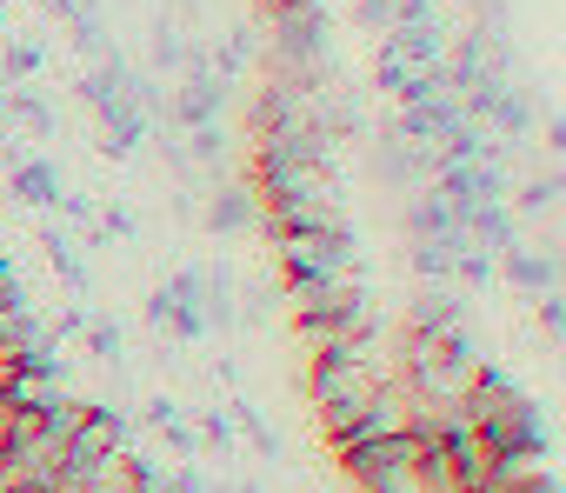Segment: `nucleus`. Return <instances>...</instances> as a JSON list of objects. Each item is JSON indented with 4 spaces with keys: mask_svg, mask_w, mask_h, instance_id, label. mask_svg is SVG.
Instances as JSON below:
<instances>
[{
    "mask_svg": "<svg viewBox=\"0 0 566 493\" xmlns=\"http://www.w3.org/2000/svg\"><path fill=\"white\" fill-rule=\"evenodd\" d=\"M427 433H387V440H367L354 453H340L347 480L360 493H420V460H427Z\"/></svg>",
    "mask_w": 566,
    "mask_h": 493,
    "instance_id": "obj_1",
    "label": "nucleus"
},
{
    "mask_svg": "<svg viewBox=\"0 0 566 493\" xmlns=\"http://www.w3.org/2000/svg\"><path fill=\"white\" fill-rule=\"evenodd\" d=\"M367 174L387 187V193H420L427 187V174H433V160L420 154V147H407L394 127H380V134H367Z\"/></svg>",
    "mask_w": 566,
    "mask_h": 493,
    "instance_id": "obj_2",
    "label": "nucleus"
},
{
    "mask_svg": "<svg viewBox=\"0 0 566 493\" xmlns=\"http://www.w3.org/2000/svg\"><path fill=\"white\" fill-rule=\"evenodd\" d=\"M493 268H500V281H506V287H520L526 301H533V294H559V227H553L539 246L513 240Z\"/></svg>",
    "mask_w": 566,
    "mask_h": 493,
    "instance_id": "obj_3",
    "label": "nucleus"
},
{
    "mask_svg": "<svg viewBox=\"0 0 566 493\" xmlns=\"http://www.w3.org/2000/svg\"><path fill=\"white\" fill-rule=\"evenodd\" d=\"M200 227H207L213 240H227V233H253V227H260V200H253V187H247V180H213V193L200 200Z\"/></svg>",
    "mask_w": 566,
    "mask_h": 493,
    "instance_id": "obj_4",
    "label": "nucleus"
},
{
    "mask_svg": "<svg viewBox=\"0 0 566 493\" xmlns=\"http://www.w3.org/2000/svg\"><path fill=\"white\" fill-rule=\"evenodd\" d=\"M400 327H420V334H453L467 327V294L453 281H420V294L407 301V321Z\"/></svg>",
    "mask_w": 566,
    "mask_h": 493,
    "instance_id": "obj_5",
    "label": "nucleus"
},
{
    "mask_svg": "<svg viewBox=\"0 0 566 493\" xmlns=\"http://www.w3.org/2000/svg\"><path fill=\"white\" fill-rule=\"evenodd\" d=\"M147 134H154V120H147L134 101H114V107H101V154H107V160H134Z\"/></svg>",
    "mask_w": 566,
    "mask_h": 493,
    "instance_id": "obj_6",
    "label": "nucleus"
},
{
    "mask_svg": "<svg viewBox=\"0 0 566 493\" xmlns=\"http://www.w3.org/2000/svg\"><path fill=\"white\" fill-rule=\"evenodd\" d=\"M400 227H407V240H447V233H460V213L433 187H420L400 200Z\"/></svg>",
    "mask_w": 566,
    "mask_h": 493,
    "instance_id": "obj_7",
    "label": "nucleus"
},
{
    "mask_svg": "<svg viewBox=\"0 0 566 493\" xmlns=\"http://www.w3.org/2000/svg\"><path fill=\"white\" fill-rule=\"evenodd\" d=\"M0 127H21L28 140H54V107H48V94L41 87H8L0 94Z\"/></svg>",
    "mask_w": 566,
    "mask_h": 493,
    "instance_id": "obj_8",
    "label": "nucleus"
},
{
    "mask_svg": "<svg viewBox=\"0 0 566 493\" xmlns=\"http://www.w3.org/2000/svg\"><path fill=\"white\" fill-rule=\"evenodd\" d=\"M41 246H48V268L67 281V294H74V301H87V294H94V274H87L81 240H74L67 227H41Z\"/></svg>",
    "mask_w": 566,
    "mask_h": 493,
    "instance_id": "obj_9",
    "label": "nucleus"
},
{
    "mask_svg": "<svg viewBox=\"0 0 566 493\" xmlns=\"http://www.w3.org/2000/svg\"><path fill=\"white\" fill-rule=\"evenodd\" d=\"M559 193H566L559 160H546V174H533V180L513 193V213H520V220H546V233H553V227H559Z\"/></svg>",
    "mask_w": 566,
    "mask_h": 493,
    "instance_id": "obj_10",
    "label": "nucleus"
},
{
    "mask_svg": "<svg viewBox=\"0 0 566 493\" xmlns=\"http://www.w3.org/2000/svg\"><path fill=\"white\" fill-rule=\"evenodd\" d=\"M8 193H14L21 207H54V200H61V167L28 154L21 167H8Z\"/></svg>",
    "mask_w": 566,
    "mask_h": 493,
    "instance_id": "obj_11",
    "label": "nucleus"
},
{
    "mask_svg": "<svg viewBox=\"0 0 566 493\" xmlns=\"http://www.w3.org/2000/svg\"><path fill=\"white\" fill-rule=\"evenodd\" d=\"M467 246V233H447V240H407V268L420 281H453V254Z\"/></svg>",
    "mask_w": 566,
    "mask_h": 493,
    "instance_id": "obj_12",
    "label": "nucleus"
},
{
    "mask_svg": "<svg viewBox=\"0 0 566 493\" xmlns=\"http://www.w3.org/2000/svg\"><path fill=\"white\" fill-rule=\"evenodd\" d=\"M147 34H154V41H147V74H180V61H187V34H180V21H174V14H154Z\"/></svg>",
    "mask_w": 566,
    "mask_h": 493,
    "instance_id": "obj_13",
    "label": "nucleus"
},
{
    "mask_svg": "<svg viewBox=\"0 0 566 493\" xmlns=\"http://www.w3.org/2000/svg\"><path fill=\"white\" fill-rule=\"evenodd\" d=\"M227 420H233V433H247V447H253L260 460H280V433H273V427L260 420V407H253V400H240V394H233Z\"/></svg>",
    "mask_w": 566,
    "mask_h": 493,
    "instance_id": "obj_14",
    "label": "nucleus"
},
{
    "mask_svg": "<svg viewBox=\"0 0 566 493\" xmlns=\"http://www.w3.org/2000/svg\"><path fill=\"white\" fill-rule=\"evenodd\" d=\"M273 301H280L273 281H247V287L233 294V327H253V334H260V327L273 321Z\"/></svg>",
    "mask_w": 566,
    "mask_h": 493,
    "instance_id": "obj_15",
    "label": "nucleus"
},
{
    "mask_svg": "<svg viewBox=\"0 0 566 493\" xmlns=\"http://www.w3.org/2000/svg\"><path fill=\"white\" fill-rule=\"evenodd\" d=\"M41 41H8V48H0V87H28L34 74H41Z\"/></svg>",
    "mask_w": 566,
    "mask_h": 493,
    "instance_id": "obj_16",
    "label": "nucleus"
},
{
    "mask_svg": "<svg viewBox=\"0 0 566 493\" xmlns=\"http://www.w3.org/2000/svg\"><path fill=\"white\" fill-rule=\"evenodd\" d=\"M493 281H500L493 254H480V246H460V254H453V287H460V294H486Z\"/></svg>",
    "mask_w": 566,
    "mask_h": 493,
    "instance_id": "obj_17",
    "label": "nucleus"
},
{
    "mask_svg": "<svg viewBox=\"0 0 566 493\" xmlns=\"http://www.w3.org/2000/svg\"><path fill=\"white\" fill-rule=\"evenodd\" d=\"M81 340H87V360L120 367V327H114V321H87V327H81Z\"/></svg>",
    "mask_w": 566,
    "mask_h": 493,
    "instance_id": "obj_18",
    "label": "nucleus"
},
{
    "mask_svg": "<svg viewBox=\"0 0 566 493\" xmlns=\"http://www.w3.org/2000/svg\"><path fill=\"white\" fill-rule=\"evenodd\" d=\"M74 48H81L87 61H107V54H114V41H107V21H101V14H81V21H74Z\"/></svg>",
    "mask_w": 566,
    "mask_h": 493,
    "instance_id": "obj_19",
    "label": "nucleus"
},
{
    "mask_svg": "<svg viewBox=\"0 0 566 493\" xmlns=\"http://www.w3.org/2000/svg\"><path fill=\"white\" fill-rule=\"evenodd\" d=\"M394 21H400L394 0H354V28L360 34H394Z\"/></svg>",
    "mask_w": 566,
    "mask_h": 493,
    "instance_id": "obj_20",
    "label": "nucleus"
},
{
    "mask_svg": "<svg viewBox=\"0 0 566 493\" xmlns=\"http://www.w3.org/2000/svg\"><path fill=\"white\" fill-rule=\"evenodd\" d=\"M101 233H107V240H140V213H134L127 200H107V207H101Z\"/></svg>",
    "mask_w": 566,
    "mask_h": 493,
    "instance_id": "obj_21",
    "label": "nucleus"
},
{
    "mask_svg": "<svg viewBox=\"0 0 566 493\" xmlns=\"http://www.w3.org/2000/svg\"><path fill=\"white\" fill-rule=\"evenodd\" d=\"M167 327H174V340H180V347H200V340H207V314H200V307H174V314H167Z\"/></svg>",
    "mask_w": 566,
    "mask_h": 493,
    "instance_id": "obj_22",
    "label": "nucleus"
},
{
    "mask_svg": "<svg viewBox=\"0 0 566 493\" xmlns=\"http://www.w3.org/2000/svg\"><path fill=\"white\" fill-rule=\"evenodd\" d=\"M200 440L220 447V460L233 453V420H227V407H207V413H200Z\"/></svg>",
    "mask_w": 566,
    "mask_h": 493,
    "instance_id": "obj_23",
    "label": "nucleus"
},
{
    "mask_svg": "<svg viewBox=\"0 0 566 493\" xmlns=\"http://www.w3.org/2000/svg\"><path fill=\"white\" fill-rule=\"evenodd\" d=\"M54 207H61V213L74 220V227H94V220H101V207H94L87 193H67V187H61V200H54Z\"/></svg>",
    "mask_w": 566,
    "mask_h": 493,
    "instance_id": "obj_24",
    "label": "nucleus"
},
{
    "mask_svg": "<svg viewBox=\"0 0 566 493\" xmlns=\"http://www.w3.org/2000/svg\"><path fill=\"white\" fill-rule=\"evenodd\" d=\"M160 433H167V447H174V453H180V460H200V433H193V427H187V420H167V427H160Z\"/></svg>",
    "mask_w": 566,
    "mask_h": 493,
    "instance_id": "obj_25",
    "label": "nucleus"
},
{
    "mask_svg": "<svg viewBox=\"0 0 566 493\" xmlns=\"http://www.w3.org/2000/svg\"><path fill=\"white\" fill-rule=\"evenodd\" d=\"M533 307H539V327H546L553 347H559V294H533Z\"/></svg>",
    "mask_w": 566,
    "mask_h": 493,
    "instance_id": "obj_26",
    "label": "nucleus"
},
{
    "mask_svg": "<svg viewBox=\"0 0 566 493\" xmlns=\"http://www.w3.org/2000/svg\"><path fill=\"white\" fill-rule=\"evenodd\" d=\"M167 420H180V407H174V400H167V394H154V400H147V427H154V433H160V427H167Z\"/></svg>",
    "mask_w": 566,
    "mask_h": 493,
    "instance_id": "obj_27",
    "label": "nucleus"
},
{
    "mask_svg": "<svg viewBox=\"0 0 566 493\" xmlns=\"http://www.w3.org/2000/svg\"><path fill=\"white\" fill-rule=\"evenodd\" d=\"M140 314H147V321H154V327H167V314H174V301H167V294H160V287H154V294H147V301H140Z\"/></svg>",
    "mask_w": 566,
    "mask_h": 493,
    "instance_id": "obj_28",
    "label": "nucleus"
},
{
    "mask_svg": "<svg viewBox=\"0 0 566 493\" xmlns=\"http://www.w3.org/2000/svg\"><path fill=\"white\" fill-rule=\"evenodd\" d=\"M0 493H48V486H0Z\"/></svg>",
    "mask_w": 566,
    "mask_h": 493,
    "instance_id": "obj_29",
    "label": "nucleus"
},
{
    "mask_svg": "<svg viewBox=\"0 0 566 493\" xmlns=\"http://www.w3.org/2000/svg\"><path fill=\"white\" fill-rule=\"evenodd\" d=\"M0 21H8V0H0Z\"/></svg>",
    "mask_w": 566,
    "mask_h": 493,
    "instance_id": "obj_30",
    "label": "nucleus"
},
{
    "mask_svg": "<svg viewBox=\"0 0 566 493\" xmlns=\"http://www.w3.org/2000/svg\"><path fill=\"white\" fill-rule=\"evenodd\" d=\"M307 493H321V486H307Z\"/></svg>",
    "mask_w": 566,
    "mask_h": 493,
    "instance_id": "obj_31",
    "label": "nucleus"
},
{
    "mask_svg": "<svg viewBox=\"0 0 566 493\" xmlns=\"http://www.w3.org/2000/svg\"><path fill=\"white\" fill-rule=\"evenodd\" d=\"M187 8H193V0H187Z\"/></svg>",
    "mask_w": 566,
    "mask_h": 493,
    "instance_id": "obj_32",
    "label": "nucleus"
},
{
    "mask_svg": "<svg viewBox=\"0 0 566 493\" xmlns=\"http://www.w3.org/2000/svg\"><path fill=\"white\" fill-rule=\"evenodd\" d=\"M420 493H427V486H420Z\"/></svg>",
    "mask_w": 566,
    "mask_h": 493,
    "instance_id": "obj_33",
    "label": "nucleus"
}]
</instances>
